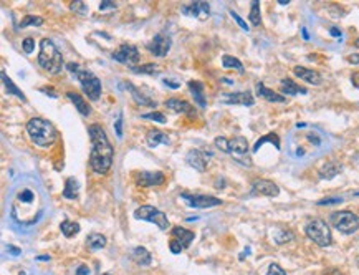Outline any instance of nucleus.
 Wrapping results in <instances>:
<instances>
[{
  "instance_id": "7c9ffc66",
  "label": "nucleus",
  "mask_w": 359,
  "mask_h": 275,
  "mask_svg": "<svg viewBox=\"0 0 359 275\" xmlns=\"http://www.w3.org/2000/svg\"><path fill=\"white\" fill-rule=\"evenodd\" d=\"M78 189H80V184L75 178H68L65 181V189H63V197L66 199L75 201L78 199Z\"/></svg>"
},
{
  "instance_id": "a211bd4d",
  "label": "nucleus",
  "mask_w": 359,
  "mask_h": 275,
  "mask_svg": "<svg viewBox=\"0 0 359 275\" xmlns=\"http://www.w3.org/2000/svg\"><path fill=\"white\" fill-rule=\"evenodd\" d=\"M293 73L298 76V78L305 80L306 83H310V85H315L318 86L323 83V78H321V75L318 73L316 70H310V68H305V66H295L293 68Z\"/></svg>"
},
{
  "instance_id": "20e7f679",
  "label": "nucleus",
  "mask_w": 359,
  "mask_h": 275,
  "mask_svg": "<svg viewBox=\"0 0 359 275\" xmlns=\"http://www.w3.org/2000/svg\"><path fill=\"white\" fill-rule=\"evenodd\" d=\"M214 144H215V148L220 149L222 153L232 154V156L235 158L240 164L248 166V168L252 166V159L247 156L248 149L250 148H248V141L243 136H235L232 139H227L223 136H217Z\"/></svg>"
},
{
  "instance_id": "6e6552de",
  "label": "nucleus",
  "mask_w": 359,
  "mask_h": 275,
  "mask_svg": "<svg viewBox=\"0 0 359 275\" xmlns=\"http://www.w3.org/2000/svg\"><path fill=\"white\" fill-rule=\"evenodd\" d=\"M78 81H80L81 85V90L83 93L90 98L91 101H96L98 98L101 96V80L98 78V76L93 73L90 70H85V68H80V71L75 75Z\"/></svg>"
},
{
  "instance_id": "aec40b11",
  "label": "nucleus",
  "mask_w": 359,
  "mask_h": 275,
  "mask_svg": "<svg viewBox=\"0 0 359 275\" xmlns=\"http://www.w3.org/2000/svg\"><path fill=\"white\" fill-rule=\"evenodd\" d=\"M168 110H173L174 113H182V115H189V116H195V110L190 103H187L184 100H178V98H171L164 103Z\"/></svg>"
},
{
  "instance_id": "393cba45",
  "label": "nucleus",
  "mask_w": 359,
  "mask_h": 275,
  "mask_svg": "<svg viewBox=\"0 0 359 275\" xmlns=\"http://www.w3.org/2000/svg\"><path fill=\"white\" fill-rule=\"evenodd\" d=\"M280 90H282V95L283 96H295V95H306L308 93V90L303 86H300V85H296V83L293 80H290V78H283L282 83H280Z\"/></svg>"
},
{
  "instance_id": "09e8293b",
  "label": "nucleus",
  "mask_w": 359,
  "mask_h": 275,
  "mask_svg": "<svg viewBox=\"0 0 359 275\" xmlns=\"http://www.w3.org/2000/svg\"><path fill=\"white\" fill-rule=\"evenodd\" d=\"M80 68H81V66L78 65V63H73V61H70V63H66V70H68L70 73H73V75H76L78 71H80Z\"/></svg>"
},
{
  "instance_id": "2eb2a0df",
  "label": "nucleus",
  "mask_w": 359,
  "mask_h": 275,
  "mask_svg": "<svg viewBox=\"0 0 359 275\" xmlns=\"http://www.w3.org/2000/svg\"><path fill=\"white\" fill-rule=\"evenodd\" d=\"M134 181L141 188H153V186L163 184L166 181V176L161 171H141V173L134 176Z\"/></svg>"
},
{
  "instance_id": "c03bdc74",
  "label": "nucleus",
  "mask_w": 359,
  "mask_h": 275,
  "mask_svg": "<svg viewBox=\"0 0 359 275\" xmlns=\"http://www.w3.org/2000/svg\"><path fill=\"white\" fill-rule=\"evenodd\" d=\"M169 251L178 256V254H180L182 251H184V247H182V244L178 241V239H173V241L169 242Z\"/></svg>"
},
{
  "instance_id": "bb28decb",
  "label": "nucleus",
  "mask_w": 359,
  "mask_h": 275,
  "mask_svg": "<svg viewBox=\"0 0 359 275\" xmlns=\"http://www.w3.org/2000/svg\"><path fill=\"white\" fill-rule=\"evenodd\" d=\"M173 236H174V239H178V241L182 244V247H184V249L189 247L190 244L194 242V239H195L194 232L187 231V229H184V227H180V226L174 227V229H173Z\"/></svg>"
},
{
  "instance_id": "864d4df0",
  "label": "nucleus",
  "mask_w": 359,
  "mask_h": 275,
  "mask_svg": "<svg viewBox=\"0 0 359 275\" xmlns=\"http://www.w3.org/2000/svg\"><path fill=\"white\" fill-rule=\"evenodd\" d=\"M8 249V252L12 254L13 257H17V256H20V254H22V251H20V249H17V247H13V246H8L7 247Z\"/></svg>"
},
{
  "instance_id": "6e6d98bb",
  "label": "nucleus",
  "mask_w": 359,
  "mask_h": 275,
  "mask_svg": "<svg viewBox=\"0 0 359 275\" xmlns=\"http://www.w3.org/2000/svg\"><path fill=\"white\" fill-rule=\"evenodd\" d=\"M330 35H333V37H341V30L336 28V27H331L330 28Z\"/></svg>"
},
{
  "instance_id": "3c124183",
  "label": "nucleus",
  "mask_w": 359,
  "mask_h": 275,
  "mask_svg": "<svg viewBox=\"0 0 359 275\" xmlns=\"http://www.w3.org/2000/svg\"><path fill=\"white\" fill-rule=\"evenodd\" d=\"M164 85L169 86V88H173V90H178V88H180V83L174 81V80H168V78H164Z\"/></svg>"
},
{
  "instance_id": "37998d69",
  "label": "nucleus",
  "mask_w": 359,
  "mask_h": 275,
  "mask_svg": "<svg viewBox=\"0 0 359 275\" xmlns=\"http://www.w3.org/2000/svg\"><path fill=\"white\" fill-rule=\"evenodd\" d=\"M22 48H23V51L27 55H30L33 51V48H35V40L33 38H25L23 41H22Z\"/></svg>"
},
{
  "instance_id": "f3484780",
  "label": "nucleus",
  "mask_w": 359,
  "mask_h": 275,
  "mask_svg": "<svg viewBox=\"0 0 359 275\" xmlns=\"http://www.w3.org/2000/svg\"><path fill=\"white\" fill-rule=\"evenodd\" d=\"M222 103L225 105H242V106H253L255 100L250 91H237V93H227L222 98Z\"/></svg>"
},
{
  "instance_id": "9d476101",
  "label": "nucleus",
  "mask_w": 359,
  "mask_h": 275,
  "mask_svg": "<svg viewBox=\"0 0 359 275\" xmlns=\"http://www.w3.org/2000/svg\"><path fill=\"white\" fill-rule=\"evenodd\" d=\"M180 199H184L189 207L194 209H209V207H217L222 204V201L218 197L214 196H207V194H187L182 193Z\"/></svg>"
},
{
  "instance_id": "a18cd8bd",
  "label": "nucleus",
  "mask_w": 359,
  "mask_h": 275,
  "mask_svg": "<svg viewBox=\"0 0 359 275\" xmlns=\"http://www.w3.org/2000/svg\"><path fill=\"white\" fill-rule=\"evenodd\" d=\"M267 275H287V272H285L283 269L278 266V264H270Z\"/></svg>"
},
{
  "instance_id": "4be33fe9",
  "label": "nucleus",
  "mask_w": 359,
  "mask_h": 275,
  "mask_svg": "<svg viewBox=\"0 0 359 275\" xmlns=\"http://www.w3.org/2000/svg\"><path fill=\"white\" fill-rule=\"evenodd\" d=\"M255 91H257L258 96H262L263 100H267L270 103H285V101H287V96H283V95H280V93H277V91L270 90V88L265 86L262 81L257 83V86H255Z\"/></svg>"
},
{
  "instance_id": "bf43d9fd",
  "label": "nucleus",
  "mask_w": 359,
  "mask_h": 275,
  "mask_svg": "<svg viewBox=\"0 0 359 275\" xmlns=\"http://www.w3.org/2000/svg\"><path fill=\"white\" fill-rule=\"evenodd\" d=\"M301 33H303V37L308 40L310 38V35H308V32H306V28H301Z\"/></svg>"
},
{
  "instance_id": "680f3d73",
  "label": "nucleus",
  "mask_w": 359,
  "mask_h": 275,
  "mask_svg": "<svg viewBox=\"0 0 359 275\" xmlns=\"http://www.w3.org/2000/svg\"><path fill=\"white\" fill-rule=\"evenodd\" d=\"M355 46H356V48H359V37H358L356 41H355Z\"/></svg>"
},
{
  "instance_id": "79ce46f5",
  "label": "nucleus",
  "mask_w": 359,
  "mask_h": 275,
  "mask_svg": "<svg viewBox=\"0 0 359 275\" xmlns=\"http://www.w3.org/2000/svg\"><path fill=\"white\" fill-rule=\"evenodd\" d=\"M228 13H230V15H232V18L235 20V22H237L238 25H240V28H242V30H245V32H248V30H250V28H248V25H247L245 20H243L237 12H233V10H228Z\"/></svg>"
},
{
  "instance_id": "dca6fc26",
  "label": "nucleus",
  "mask_w": 359,
  "mask_h": 275,
  "mask_svg": "<svg viewBox=\"0 0 359 275\" xmlns=\"http://www.w3.org/2000/svg\"><path fill=\"white\" fill-rule=\"evenodd\" d=\"M252 194L267 196V197H277L280 194V188L275 183L268 179H257L252 183Z\"/></svg>"
},
{
  "instance_id": "58836bf2",
  "label": "nucleus",
  "mask_w": 359,
  "mask_h": 275,
  "mask_svg": "<svg viewBox=\"0 0 359 275\" xmlns=\"http://www.w3.org/2000/svg\"><path fill=\"white\" fill-rule=\"evenodd\" d=\"M141 118H143V119H151V121H156V123H161V124L166 123V116L163 115V113H159V111L146 113V115H143Z\"/></svg>"
},
{
  "instance_id": "a19ab883",
  "label": "nucleus",
  "mask_w": 359,
  "mask_h": 275,
  "mask_svg": "<svg viewBox=\"0 0 359 275\" xmlns=\"http://www.w3.org/2000/svg\"><path fill=\"white\" fill-rule=\"evenodd\" d=\"M114 131H116L118 139L123 138V113H121V111H119L116 121H114Z\"/></svg>"
},
{
  "instance_id": "0e129e2a",
  "label": "nucleus",
  "mask_w": 359,
  "mask_h": 275,
  "mask_svg": "<svg viewBox=\"0 0 359 275\" xmlns=\"http://www.w3.org/2000/svg\"><path fill=\"white\" fill-rule=\"evenodd\" d=\"M103 275H111V274H103Z\"/></svg>"
},
{
  "instance_id": "603ef678",
  "label": "nucleus",
  "mask_w": 359,
  "mask_h": 275,
  "mask_svg": "<svg viewBox=\"0 0 359 275\" xmlns=\"http://www.w3.org/2000/svg\"><path fill=\"white\" fill-rule=\"evenodd\" d=\"M351 83H353V86L359 90V71H356V73L351 75Z\"/></svg>"
},
{
  "instance_id": "4468645a",
  "label": "nucleus",
  "mask_w": 359,
  "mask_h": 275,
  "mask_svg": "<svg viewBox=\"0 0 359 275\" xmlns=\"http://www.w3.org/2000/svg\"><path fill=\"white\" fill-rule=\"evenodd\" d=\"M180 12L184 13L185 17L205 20V18H209V15H210V5L207 2H189V3L182 5Z\"/></svg>"
},
{
  "instance_id": "8fccbe9b",
  "label": "nucleus",
  "mask_w": 359,
  "mask_h": 275,
  "mask_svg": "<svg viewBox=\"0 0 359 275\" xmlns=\"http://www.w3.org/2000/svg\"><path fill=\"white\" fill-rule=\"evenodd\" d=\"M91 272H90V267L88 266H85V264H81L80 267L76 269V272H75V275H90Z\"/></svg>"
},
{
  "instance_id": "f704fd0d",
  "label": "nucleus",
  "mask_w": 359,
  "mask_h": 275,
  "mask_svg": "<svg viewBox=\"0 0 359 275\" xmlns=\"http://www.w3.org/2000/svg\"><path fill=\"white\" fill-rule=\"evenodd\" d=\"M248 20L253 27H258L262 23V13H260V2L258 0H253L252 7H250V13H248Z\"/></svg>"
},
{
  "instance_id": "f257e3e1",
  "label": "nucleus",
  "mask_w": 359,
  "mask_h": 275,
  "mask_svg": "<svg viewBox=\"0 0 359 275\" xmlns=\"http://www.w3.org/2000/svg\"><path fill=\"white\" fill-rule=\"evenodd\" d=\"M12 217L22 226H33L43 214V202L40 191L32 184H23L17 189L12 199Z\"/></svg>"
},
{
  "instance_id": "ddd939ff",
  "label": "nucleus",
  "mask_w": 359,
  "mask_h": 275,
  "mask_svg": "<svg viewBox=\"0 0 359 275\" xmlns=\"http://www.w3.org/2000/svg\"><path fill=\"white\" fill-rule=\"evenodd\" d=\"M212 156H214V154L210 151H205V149H190V151L187 153L185 161L194 169L204 173L207 169V166H209V161L212 159Z\"/></svg>"
},
{
  "instance_id": "13d9d810",
  "label": "nucleus",
  "mask_w": 359,
  "mask_h": 275,
  "mask_svg": "<svg viewBox=\"0 0 359 275\" xmlns=\"http://www.w3.org/2000/svg\"><path fill=\"white\" fill-rule=\"evenodd\" d=\"M35 261H50V256H40V257H35Z\"/></svg>"
},
{
  "instance_id": "6ab92c4d",
  "label": "nucleus",
  "mask_w": 359,
  "mask_h": 275,
  "mask_svg": "<svg viewBox=\"0 0 359 275\" xmlns=\"http://www.w3.org/2000/svg\"><path fill=\"white\" fill-rule=\"evenodd\" d=\"M121 86L123 88H126V90L131 93V96H133V100L138 103V105H141V106H148V108H156L158 106V103L156 101H153L151 100V98H148V96H144L141 91L138 90L136 86L133 85V83H129V81H123L121 83Z\"/></svg>"
},
{
  "instance_id": "ea45409f",
  "label": "nucleus",
  "mask_w": 359,
  "mask_h": 275,
  "mask_svg": "<svg viewBox=\"0 0 359 275\" xmlns=\"http://www.w3.org/2000/svg\"><path fill=\"white\" fill-rule=\"evenodd\" d=\"M71 10L75 13H78V15H85L86 12H88V7H86V3L85 2H81V0H76V2H71Z\"/></svg>"
},
{
  "instance_id": "cd10ccee",
  "label": "nucleus",
  "mask_w": 359,
  "mask_h": 275,
  "mask_svg": "<svg viewBox=\"0 0 359 275\" xmlns=\"http://www.w3.org/2000/svg\"><path fill=\"white\" fill-rule=\"evenodd\" d=\"M343 171V166L336 161H331V163H326L320 168V178L321 179H333L336 178Z\"/></svg>"
},
{
  "instance_id": "0eeeda50",
  "label": "nucleus",
  "mask_w": 359,
  "mask_h": 275,
  "mask_svg": "<svg viewBox=\"0 0 359 275\" xmlns=\"http://www.w3.org/2000/svg\"><path fill=\"white\" fill-rule=\"evenodd\" d=\"M331 224L341 234L351 236L359 229V217L351 211H338L331 214Z\"/></svg>"
},
{
  "instance_id": "f8f14e48",
  "label": "nucleus",
  "mask_w": 359,
  "mask_h": 275,
  "mask_svg": "<svg viewBox=\"0 0 359 275\" xmlns=\"http://www.w3.org/2000/svg\"><path fill=\"white\" fill-rule=\"evenodd\" d=\"M171 46H173V40H171V37H168L166 33H158L149 43H146V48H148L154 56H161V58L169 53Z\"/></svg>"
},
{
  "instance_id": "de8ad7c7",
  "label": "nucleus",
  "mask_w": 359,
  "mask_h": 275,
  "mask_svg": "<svg viewBox=\"0 0 359 275\" xmlns=\"http://www.w3.org/2000/svg\"><path fill=\"white\" fill-rule=\"evenodd\" d=\"M100 10L105 12V10H116V3L111 2V0H103L100 2Z\"/></svg>"
},
{
  "instance_id": "c756f323",
  "label": "nucleus",
  "mask_w": 359,
  "mask_h": 275,
  "mask_svg": "<svg viewBox=\"0 0 359 275\" xmlns=\"http://www.w3.org/2000/svg\"><path fill=\"white\" fill-rule=\"evenodd\" d=\"M2 81H3V86H5V90H7L8 95L17 96L18 100H22V101H27V98H25L23 91L20 90V88H17V85H15V83L8 78V76H7V73H5V71H2Z\"/></svg>"
},
{
  "instance_id": "72a5a7b5",
  "label": "nucleus",
  "mask_w": 359,
  "mask_h": 275,
  "mask_svg": "<svg viewBox=\"0 0 359 275\" xmlns=\"http://www.w3.org/2000/svg\"><path fill=\"white\" fill-rule=\"evenodd\" d=\"M60 231H61V234H63L65 237H75L78 232H80V224L78 222H73V221H63L60 224Z\"/></svg>"
},
{
  "instance_id": "b1692460",
  "label": "nucleus",
  "mask_w": 359,
  "mask_h": 275,
  "mask_svg": "<svg viewBox=\"0 0 359 275\" xmlns=\"http://www.w3.org/2000/svg\"><path fill=\"white\" fill-rule=\"evenodd\" d=\"M66 96H68V100L73 103V105H75L76 110L80 111V115H83V116H90L91 115V106L88 105V101L80 95V93L68 91V93H66Z\"/></svg>"
},
{
  "instance_id": "e2e57ef3",
  "label": "nucleus",
  "mask_w": 359,
  "mask_h": 275,
  "mask_svg": "<svg viewBox=\"0 0 359 275\" xmlns=\"http://www.w3.org/2000/svg\"><path fill=\"white\" fill-rule=\"evenodd\" d=\"M355 196H358V197H359V193H356V194H355Z\"/></svg>"
},
{
  "instance_id": "1a4fd4ad",
  "label": "nucleus",
  "mask_w": 359,
  "mask_h": 275,
  "mask_svg": "<svg viewBox=\"0 0 359 275\" xmlns=\"http://www.w3.org/2000/svg\"><path fill=\"white\" fill-rule=\"evenodd\" d=\"M134 217H136L138 221L153 222V224L158 226L161 231H168L171 227L168 216H166L163 211H159L158 207H154V206H141V207H138V209L134 211Z\"/></svg>"
},
{
  "instance_id": "2f4dec72",
  "label": "nucleus",
  "mask_w": 359,
  "mask_h": 275,
  "mask_svg": "<svg viewBox=\"0 0 359 275\" xmlns=\"http://www.w3.org/2000/svg\"><path fill=\"white\" fill-rule=\"evenodd\" d=\"M265 143H272L275 148L280 149V138H278V134H277V133H268V134H265V136L260 138L258 141L253 144V149H252V151H253V153H257L258 149L262 148Z\"/></svg>"
},
{
  "instance_id": "423d86ee",
  "label": "nucleus",
  "mask_w": 359,
  "mask_h": 275,
  "mask_svg": "<svg viewBox=\"0 0 359 275\" xmlns=\"http://www.w3.org/2000/svg\"><path fill=\"white\" fill-rule=\"evenodd\" d=\"M305 234L310 241H313L316 246H320V247H328V246H331V242H333L330 226L321 219L310 221L308 224L305 226Z\"/></svg>"
},
{
  "instance_id": "052dcab7",
  "label": "nucleus",
  "mask_w": 359,
  "mask_h": 275,
  "mask_svg": "<svg viewBox=\"0 0 359 275\" xmlns=\"http://www.w3.org/2000/svg\"><path fill=\"white\" fill-rule=\"evenodd\" d=\"M278 3L280 5H288L290 2H288V0H278Z\"/></svg>"
},
{
  "instance_id": "9b49d317",
  "label": "nucleus",
  "mask_w": 359,
  "mask_h": 275,
  "mask_svg": "<svg viewBox=\"0 0 359 275\" xmlns=\"http://www.w3.org/2000/svg\"><path fill=\"white\" fill-rule=\"evenodd\" d=\"M113 60L118 61V63H123V65H128V66H133L139 61V51L134 45L131 43H123L119 45L118 50L113 51Z\"/></svg>"
},
{
  "instance_id": "c85d7f7f",
  "label": "nucleus",
  "mask_w": 359,
  "mask_h": 275,
  "mask_svg": "<svg viewBox=\"0 0 359 275\" xmlns=\"http://www.w3.org/2000/svg\"><path fill=\"white\" fill-rule=\"evenodd\" d=\"M106 237L103 236V234H98V232H93V234H90L86 237V246L90 251L93 252H96V251H101V249H105L106 247Z\"/></svg>"
},
{
  "instance_id": "49530a36",
  "label": "nucleus",
  "mask_w": 359,
  "mask_h": 275,
  "mask_svg": "<svg viewBox=\"0 0 359 275\" xmlns=\"http://www.w3.org/2000/svg\"><path fill=\"white\" fill-rule=\"evenodd\" d=\"M340 202H343L341 197H328V199L318 201L316 204H318V206H333V204H340Z\"/></svg>"
},
{
  "instance_id": "4d7b16f0",
  "label": "nucleus",
  "mask_w": 359,
  "mask_h": 275,
  "mask_svg": "<svg viewBox=\"0 0 359 275\" xmlns=\"http://www.w3.org/2000/svg\"><path fill=\"white\" fill-rule=\"evenodd\" d=\"M41 93H46V95H51V98H58L55 91H51L50 88H41Z\"/></svg>"
},
{
  "instance_id": "f03ea898",
  "label": "nucleus",
  "mask_w": 359,
  "mask_h": 275,
  "mask_svg": "<svg viewBox=\"0 0 359 275\" xmlns=\"http://www.w3.org/2000/svg\"><path fill=\"white\" fill-rule=\"evenodd\" d=\"M88 134L91 141L90 166L96 174H106L111 169L114 159V149L106 136V131L100 124H90Z\"/></svg>"
},
{
  "instance_id": "7ed1b4c3",
  "label": "nucleus",
  "mask_w": 359,
  "mask_h": 275,
  "mask_svg": "<svg viewBox=\"0 0 359 275\" xmlns=\"http://www.w3.org/2000/svg\"><path fill=\"white\" fill-rule=\"evenodd\" d=\"M27 133L30 139L41 148H48L51 146L56 138H58V131L50 121H46L43 118H32L27 123Z\"/></svg>"
},
{
  "instance_id": "5fc2aeb1",
  "label": "nucleus",
  "mask_w": 359,
  "mask_h": 275,
  "mask_svg": "<svg viewBox=\"0 0 359 275\" xmlns=\"http://www.w3.org/2000/svg\"><path fill=\"white\" fill-rule=\"evenodd\" d=\"M348 61L353 65H359V55H350L348 56Z\"/></svg>"
},
{
  "instance_id": "39448f33",
  "label": "nucleus",
  "mask_w": 359,
  "mask_h": 275,
  "mask_svg": "<svg viewBox=\"0 0 359 275\" xmlns=\"http://www.w3.org/2000/svg\"><path fill=\"white\" fill-rule=\"evenodd\" d=\"M38 65L43 70L48 71L50 75L60 73L63 68V56L60 50L50 38H43L40 41V51H38Z\"/></svg>"
},
{
  "instance_id": "4c0bfd02",
  "label": "nucleus",
  "mask_w": 359,
  "mask_h": 275,
  "mask_svg": "<svg viewBox=\"0 0 359 275\" xmlns=\"http://www.w3.org/2000/svg\"><path fill=\"white\" fill-rule=\"evenodd\" d=\"M295 236H293V232H290V231H278L277 234H275V244H278V246H282V244H287L290 241H293Z\"/></svg>"
},
{
  "instance_id": "a878e982",
  "label": "nucleus",
  "mask_w": 359,
  "mask_h": 275,
  "mask_svg": "<svg viewBox=\"0 0 359 275\" xmlns=\"http://www.w3.org/2000/svg\"><path fill=\"white\" fill-rule=\"evenodd\" d=\"M131 259L138 264V266H141V267H148V266H151V262H153V257H151L149 251L146 247H143V246L133 249Z\"/></svg>"
},
{
  "instance_id": "c9c22d12",
  "label": "nucleus",
  "mask_w": 359,
  "mask_h": 275,
  "mask_svg": "<svg viewBox=\"0 0 359 275\" xmlns=\"http://www.w3.org/2000/svg\"><path fill=\"white\" fill-rule=\"evenodd\" d=\"M133 73H138V75H158L159 70H158V65L154 63H146V65H141V66H133L131 68Z\"/></svg>"
},
{
  "instance_id": "473e14b6",
  "label": "nucleus",
  "mask_w": 359,
  "mask_h": 275,
  "mask_svg": "<svg viewBox=\"0 0 359 275\" xmlns=\"http://www.w3.org/2000/svg\"><path fill=\"white\" fill-rule=\"evenodd\" d=\"M222 65H223V68H233V70H237L240 75L245 73V68H243L242 61L238 60V58H235V56H232V55H223V56H222Z\"/></svg>"
},
{
  "instance_id": "e433bc0d",
  "label": "nucleus",
  "mask_w": 359,
  "mask_h": 275,
  "mask_svg": "<svg viewBox=\"0 0 359 275\" xmlns=\"http://www.w3.org/2000/svg\"><path fill=\"white\" fill-rule=\"evenodd\" d=\"M30 25H36V27H40V25H43V18L41 17H36V15H27V17H23V20L20 22L17 27V30H22V28H27Z\"/></svg>"
},
{
  "instance_id": "5701e85b",
  "label": "nucleus",
  "mask_w": 359,
  "mask_h": 275,
  "mask_svg": "<svg viewBox=\"0 0 359 275\" xmlns=\"http://www.w3.org/2000/svg\"><path fill=\"white\" fill-rule=\"evenodd\" d=\"M187 86H189L190 93L194 95V101L199 105L200 108H207V98H205V86L202 81H197V80H190L187 83Z\"/></svg>"
},
{
  "instance_id": "412c9836",
  "label": "nucleus",
  "mask_w": 359,
  "mask_h": 275,
  "mask_svg": "<svg viewBox=\"0 0 359 275\" xmlns=\"http://www.w3.org/2000/svg\"><path fill=\"white\" fill-rule=\"evenodd\" d=\"M146 143L149 148H158L159 144H171V138L168 136V133L161 131V129H149L146 133Z\"/></svg>"
}]
</instances>
